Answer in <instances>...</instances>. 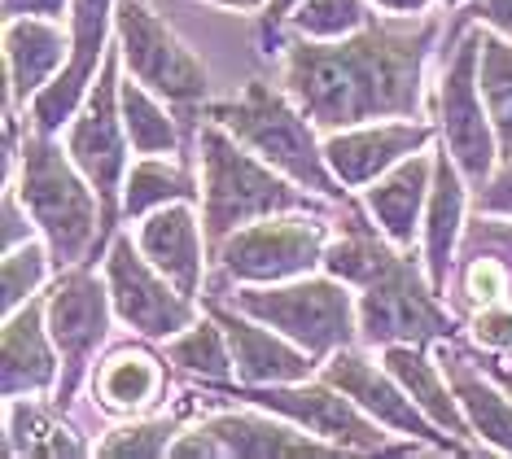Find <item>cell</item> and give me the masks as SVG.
<instances>
[{
	"mask_svg": "<svg viewBox=\"0 0 512 459\" xmlns=\"http://www.w3.org/2000/svg\"><path fill=\"white\" fill-rule=\"evenodd\" d=\"M438 40V18L377 22L346 40L285 44V92L324 132H342L372 119H421L425 62Z\"/></svg>",
	"mask_w": 512,
	"mask_h": 459,
	"instance_id": "cell-1",
	"label": "cell"
},
{
	"mask_svg": "<svg viewBox=\"0 0 512 459\" xmlns=\"http://www.w3.org/2000/svg\"><path fill=\"white\" fill-rule=\"evenodd\" d=\"M202 149V232L211 254L219 241L232 237L254 219L267 215H289V210H311V215H333L329 197H311L307 188H294L289 175L267 167L254 149H246L224 123L206 119L197 132Z\"/></svg>",
	"mask_w": 512,
	"mask_h": 459,
	"instance_id": "cell-2",
	"label": "cell"
},
{
	"mask_svg": "<svg viewBox=\"0 0 512 459\" xmlns=\"http://www.w3.org/2000/svg\"><path fill=\"white\" fill-rule=\"evenodd\" d=\"M18 162H22L18 197L27 206V215L36 219V228L44 232V241H49L57 272L106 254V241H101V223H106L101 197L88 184V175L75 167V158H66L53 145V132L36 127L22 140Z\"/></svg>",
	"mask_w": 512,
	"mask_h": 459,
	"instance_id": "cell-3",
	"label": "cell"
},
{
	"mask_svg": "<svg viewBox=\"0 0 512 459\" xmlns=\"http://www.w3.org/2000/svg\"><path fill=\"white\" fill-rule=\"evenodd\" d=\"M206 119L224 123L241 145L254 149L267 167L289 175L294 184L329 197V202H346V188L333 175L329 158H324V145H316V123L307 119V110L289 92L263 84V79H250L241 88V97L211 105Z\"/></svg>",
	"mask_w": 512,
	"mask_h": 459,
	"instance_id": "cell-4",
	"label": "cell"
},
{
	"mask_svg": "<svg viewBox=\"0 0 512 459\" xmlns=\"http://www.w3.org/2000/svg\"><path fill=\"white\" fill-rule=\"evenodd\" d=\"M232 306L298 341L316 363L359 337V302L337 276H298L267 289H241L232 293Z\"/></svg>",
	"mask_w": 512,
	"mask_h": 459,
	"instance_id": "cell-5",
	"label": "cell"
},
{
	"mask_svg": "<svg viewBox=\"0 0 512 459\" xmlns=\"http://www.w3.org/2000/svg\"><path fill=\"white\" fill-rule=\"evenodd\" d=\"M364 298H359V337L368 346H394V341H412V346H429V341L456 337V315L447 311L434 285H421L416 263L399 254V245H386L381 258L364 276Z\"/></svg>",
	"mask_w": 512,
	"mask_h": 459,
	"instance_id": "cell-6",
	"label": "cell"
},
{
	"mask_svg": "<svg viewBox=\"0 0 512 459\" xmlns=\"http://www.w3.org/2000/svg\"><path fill=\"white\" fill-rule=\"evenodd\" d=\"M329 223L324 215H267L237 228L232 237L219 241L215 263L219 280H241V285H281V280L311 276V267L324 263L329 250Z\"/></svg>",
	"mask_w": 512,
	"mask_h": 459,
	"instance_id": "cell-7",
	"label": "cell"
},
{
	"mask_svg": "<svg viewBox=\"0 0 512 459\" xmlns=\"http://www.w3.org/2000/svg\"><path fill=\"white\" fill-rule=\"evenodd\" d=\"M114 31H119L123 62L136 84L158 92L167 105H176L184 123L206 97V66L193 57V49L162 22L145 0H119L114 5Z\"/></svg>",
	"mask_w": 512,
	"mask_h": 459,
	"instance_id": "cell-8",
	"label": "cell"
},
{
	"mask_svg": "<svg viewBox=\"0 0 512 459\" xmlns=\"http://www.w3.org/2000/svg\"><path fill=\"white\" fill-rule=\"evenodd\" d=\"M119 62L123 49L110 44L106 62H101V79L97 88H88V101L79 110V119L71 123V136H66V149H71L75 167L88 175V184L97 188L101 210H106V223H101V241L114 232V219H119V193L127 184V123H123V101H119Z\"/></svg>",
	"mask_w": 512,
	"mask_h": 459,
	"instance_id": "cell-9",
	"label": "cell"
},
{
	"mask_svg": "<svg viewBox=\"0 0 512 459\" xmlns=\"http://www.w3.org/2000/svg\"><path fill=\"white\" fill-rule=\"evenodd\" d=\"M477 53H482V31H469L451 49V62L442 66L434 84V119L442 132V145L451 149L464 180L482 188L495 171L499 136H495L491 110L482 105V88H477Z\"/></svg>",
	"mask_w": 512,
	"mask_h": 459,
	"instance_id": "cell-10",
	"label": "cell"
},
{
	"mask_svg": "<svg viewBox=\"0 0 512 459\" xmlns=\"http://www.w3.org/2000/svg\"><path fill=\"white\" fill-rule=\"evenodd\" d=\"M110 285V280H106ZM88 263L66 267L49 293V337L62 355V381H57V403H71L79 381H84L88 363L97 359V346L110 333V306L114 298L106 293Z\"/></svg>",
	"mask_w": 512,
	"mask_h": 459,
	"instance_id": "cell-11",
	"label": "cell"
},
{
	"mask_svg": "<svg viewBox=\"0 0 512 459\" xmlns=\"http://www.w3.org/2000/svg\"><path fill=\"white\" fill-rule=\"evenodd\" d=\"M232 398H246L254 407H267L276 416L294 420L316 438L342 446V451H394L386 442V433L377 429V420L368 416L364 407L355 403L351 394H342L337 385H241V390H228Z\"/></svg>",
	"mask_w": 512,
	"mask_h": 459,
	"instance_id": "cell-12",
	"label": "cell"
},
{
	"mask_svg": "<svg viewBox=\"0 0 512 459\" xmlns=\"http://www.w3.org/2000/svg\"><path fill=\"white\" fill-rule=\"evenodd\" d=\"M106 280H110V298L119 320L127 328H136L141 337H180L184 328L197 324L193 298H184L149 263L141 245H132V237H114L106 245Z\"/></svg>",
	"mask_w": 512,
	"mask_h": 459,
	"instance_id": "cell-13",
	"label": "cell"
},
{
	"mask_svg": "<svg viewBox=\"0 0 512 459\" xmlns=\"http://www.w3.org/2000/svg\"><path fill=\"white\" fill-rule=\"evenodd\" d=\"M324 381L337 385L342 394H351L359 407L368 411L377 425H386L394 433H403V438H416V442H425V446H434V451H469L456 433H438L442 425L429 411L416 403L412 394L403 390L399 381H394V372L386 368L381 372L372 359H364L359 350L351 346H342V350H333L329 363H324Z\"/></svg>",
	"mask_w": 512,
	"mask_h": 459,
	"instance_id": "cell-14",
	"label": "cell"
},
{
	"mask_svg": "<svg viewBox=\"0 0 512 459\" xmlns=\"http://www.w3.org/2000/svg\"><path fill=\"white\" fill-rule=\"evenodd\" d=\"M119 0H71V62L40 97H31V123L40 132H57L88 101L92 75L110 53V27Z\"/></svg>",
	"mask_w": 512,
	"mask_h": 459,
	"instance_id": "cell-15",
	"label": "cell"
},
{
	"mask_svg": "<svg viewBox=\"0 0 512 459\" xmlns=\"http://www.w3.org/2000/svg\"><path fill=\"white\" fill-rule=\"evenodd\" d=\"M171 455H246V459H267V455H342V446L320 442L316 433L307 438L302 425H281V420L254 416V411H224V416L206 420L202 429L184 433L171 442Z\"/></svg>",
	"mask_w": 512,
	"mask_h": 459,
	"instance_id": "cell-16",
	"label": "cell"
},
{
	"mask_svg": "<svg viewBox=\"0 0 512 459\" xmlns=\"http://www.w3.org/2000/svg\"><path fill=\"white\" fill-rule=\"evenodd\" d=\"M434 140L429 123H381V127H342V132L324 136V158H329L333 175L346 188H364L381 180L390 167H399L403 158L421 153Z\"/></svg>",
	"mask_w": 512,
	"mask_h": 459,
	"instance_id": "cell-17",
	"label": "cell"
},
{
	"mask_svg": "<svg viewBox=\"0 0 512 459\" xmlns=\"http://www.w3.org/2000/svg\"><path fill=\"white\" fill-rule=\"evenodd\" d=\"M206 311H211L219 320V328H224L232 363H237V376L246 385H294V381H307L311 368H316V359H311L298 341H289L285 333L281 337L267 333V328L254 324V315L237 311V306H219L211 298Z\"/></svg>",
	"mask_w": 512,
	"mask_h": 459,
	"instance_id": "cell-18",
	"label": "cell"
},
{
	"mask_svg": "<svg viewBox=\"0 0 512 459\" xmlns=\"http://www.w3.org/2000/svg\"><path fill=\"white\" fill-rule=\"evenodd\" d=\"M136 245H141L149 263H154L184 298H197V293H202L206 232H197L189 202H171V206L149 210V219L141 223V232H136Z\"/></svg>",
	"mask_w": 512,
	"mask_h": 459,
	"instance_id": "cell-19",
	"label": "cell"
},
{
	"mask_svg": "<svg viewBox=\"0 0 512 459\" xmlns=\"http://www.w3.org/2000/svg\"><path fill=\"white\" fill-rule=\"evenodd\" d=\"M71 40L53 18H9L5 27V62H9V110L27 97H40L57 79Z\"/></svg>",
	"mask_w": 512,
	"mask_h": 459,
	"instance_id": "cell-20",
	"label": "cell"
},
{
	"mask_svg": "<svg viewBox=\"0 0 512 459\" xmlns=\"http://www.w3.org/2000/svg\"><path fill=\"white\" fill-rule=\"evenodd\" d=\"M438 363H442V372H447L451 390H456V398H460V407H464V416H469L477 438L491 442L495 451L512 455V403L495 390L491 376L477 368V363L469 359V350L456 346L451 337L438 341Z\"/></svg>",
	"mask_w": 512,
	"mask_h": 459,
	"instance_id": "cell-21",
	"label": "cell"
},
{
	"mask_svg": "<svg viewBox=\"0 0 512 459\" xmlns=\"http://www.w3.org/2000/svg\"><path fill=\"white\" fill-rule=\"evenodd\" d=\"M429 188H434V158L412 153L399 167H390L381 180H372V188L364 193V206L372 210L377 228L386 232L399 250H412L416 219H421V206L429 202Z\"/></svg>",
	"mask_w": 512,
	"mask_h": 459,
	"instance_id": "cell-22",
	"label": "cell"
},
{
	"mask_svg": "<svg viewBox=\"0 0 512 459\" xmlns=\"http://www.w3.org/2000/svg\"><path fill=\"white\" fill-rule=\"evenodd\" d=\"M49 302H22L5 320V398H31L57 385V359L44 337Z\"/></svg>",
	"mask_w": 512,
	"mask_h": 459,
	"instance_id": "cell-23",
	"label": "cell"
},
{
	"mask_svg": "<svg viewBox=\"0 0 512 459\" xmlns=\"http://www.w3.org/2000/svg\"><path fill=\"white\" fill-rule=\"evenodd\" d=\"M167 394V368L145 346H114L92 372V398L114 416H141Z\"/></svg>",
	"mask_w": 512,
	"mask_h": 459,
	"instance_id": "cell-24",
	"label": "cell"
},
{
	"mask_svg": "<svg viewBox=\"0 0 512 459\" xmlns=\"http://www.w3.org/2000/svg\"><path fill=\"white\" fill-rule=\"evenodd\" d=\"M460 215H464L460 167L442 149L434 153V188H429V215H425V267H429V285L438 293H447V272L460 241Z\"/></svg>",
	"mask_w": 512,
	"mask_h": 459,
	"instance_id": "cell-25",
	"label": "cell"
},
{
	"mask_svg": "<svg viewBox=\"0 0 512 459\" xmlns=\"http://www.w3.org/2000/svg\"><path fill=\"white\" fill-rule=\"evenodd\" d=\"M381 359H386V368L394 372V381H399L403 390L412 394L442 429L456 433V438H469V433H473L469 416H464L456 390H447V381H442V376H447V372H442V363L425 359V346L394 341V346H381Z\"/></svg>",
	"mask_w": 512,
	"mask_h": 459,
	"instance_id": "cell-26",
	"label": "cell"
},
{
	"mask_svg": "<svg viewBox=\"0 0 512 459\" xmlns=\"http://www.w3.org/2000/svg\"><path fill=\"white\" fill-rule=\"evenodd\" d=\"M202 188L193 184L189 167L180 162H167V153H149L132 167L123 184V215L127 219H145L149 210L171 206V202H197Z\"/></svg>",
	"mask_w": 512,
	"mask_h": 459,
	"instance_id": "cell-27",
	"label": "cell"
},
{
	"mask_svg": "<svg viewBox=\"0 0 512 459\" xmlns=\"http://www.w3.org/2000/svg\"><path fill=\"white\" fill-rule=\"evenodd\" d=\"M5 446L9 455H88V442H79L71 425L57 420V411L9 398L5 407Z\"/></svg>",
	"mask_w": 512,
	"mask_h": 459,
	"instance_id": "cell-28",
	"label": "cell"
},
{
	"mask_svg": "<svg viewBox=\"0 0 512 459\" xmlns=\"http://www.w3.org/2000/svg\"><path fill=\"white\" fill-rule=\"evenodd\" d=\"M477 88L482 101L491 110L495 136H499V158H512V40H504V31H482V53H477Z\"/></svg>",
	"mask_w": 512,
	"mask_h": 459,
	"instance_id": "cell-29",
	"label": "cell"
},
{
	"mask_svg": "<svg viewBox=\"0 0 512 459\" xmlns=\"http://www.w3.org/2000/svg\"><path fill=\"white\" fill-rule=\"evenodd\" d=\"M119 101H123V123H127V136H132V149L141 158H149V153H176L180 127L162 110L158 92L127 79V84H119Z\"/></svg>",
	"mask_w": 512,
	"mask_h": 459,
	"instance_id": "cell-30",
	"label": "cell"
},
{
	"mask_svg": "<svg viewBox=\"0 0 512 459\" xmlns=\"http://www.w3.org/2000/svg\"><path fill=\"white\" fill-rule=\"evenodd\" d=\"M171 363H180L184 372H197L206 376V381H224L228 372H237V363H232V350H228V337L219 320H197L189 333H180L171 341Z\"/></svg>",
	"mask_w": 512,
	"mask_h": 459,
	"instance_id": "cell-31",
	"label": "cell"
},
{
	"mask_svg": "<svg viewBox=\"0 0 512 459\" xmlns=\"http://www.w3.org/2000/svg\"><path fill=\"white\" fill-rule=\"evenodd\" d=\"M294 31L311 40H346L359 27H368V5L364 0H302L294 9Z\"/></svg>",
	"mask_w": 512,
	"mask_h": 459,
	"instance_id": "cell-32",
	"label": "cell"
},
{
	"mask_svg": "<svg viewBox=\"0 0 512 459\" xmlns=\"http://www.w3.org/2000/svg\"><path fill=\"white\" fill-rule=\"evenodd\" d=\"M49 245H36V241H22L14 250H5V315L18 311L22 302H31V293L44 285L49 276Z\"/></svg>",
	"mask_w": 512,
	"mask_h": 459,
	"instance_id": "cell-33",
	"label": "cell"
},
{
	"mask_svg": "<svg viewBox=\"0 0 512 459\" xmlns=\"http://www.w3.org/2000/svg\"><path fill=\"white\" fill-rule=\"evenodd\" d=\"M171 438H176V420L171 416H158V420H136L127 429H114L106 442L97 446V455H167L171 451Z\"/></svg>",
	"mask_w": 512,
	"mask_h": 459,
	"instance_id": "cell-34",
	"label": "cell"
},
{
	"mask_svg": "<svg viewBox=\"0 0 512 459\" xmlns=\"http://www.w3.org/2000/svg\"><path fill=\"white\" fill-rule=\"evenodd\" d=\"M473 341L491 355H508L512 350V302H491L473 315Z\"/></svg>",
	"mask_w": 512,
	"mask_h": 459,
	"instance_id": "cell-35",
	"label": "cell"
},
{
	"mask_svg": "<svg viewBox=\"0 0 512 459\" xmlns=\"http://www.w3.org/2000/svg\"><path fill=\"white\" fill-rule=\"evenodd\" d=\"M464 22H486V27H495V31H504L508 40H512V0H469V5L460 9V18H456V27L447 31V40H456Z\"/></svg>",
	"mask_w": 512,
	"mask_h": 459,
	"instance_id": "cell-36",
	"label": "cell"
},
{
	"mask_svg": "<svg viewBox=\"0 0 512 459\" xmlns=\"http://www.w3.org/2000/svg\"><path fill=\"white\" fill-rule=\"evenodd\" d=\"M473 210L477 215H508L512 219V158L504 162V171L491 175L473 197Z\"/></svg>",
	"mask_w": 512,
	"mask_h": 459,
	"instance_id": "cell-37",
	"label": "cell"
},
{
	"mask_svg": "<svg viewBox=\"0 0 512 459\" xmlns=\"http://www.w3.org/2000/svg\"><path fill=\"white\" fill-rule=\"evenodd\" d=\"M22 197H18V188L9 184L5 188V250H14V245L22 241H31V228H36V219L31 215H22Z\"/></svg>",
	"mask_w": 512,
	"mask_h": 459,
	"instance_id": "cell-38",
	"label": "cell"
},
{
	"mask_svg": "<svg viewBox=\"0 0 512 459\" xmlns=\"http://www.w3.org/2000/svg\"><path fill=\"white\" fill-rule=\"evenodd\" d=\"M9 18H71V0H5V22Z\"/></svg>",
	"mask_w": 512,
	"mask_h": 459,
	"instance_id": "cell-39",
	"label": "cell"
},
{
	"mask_svg": "<svg viewBox=\"0 0 512 459\" xmlns=\"http://www.w3.org/2000/svg\"><path fill=\"white\" fill-rule=\"evenodd\" d=\"M302 0H267V9H263V18H259V44H263V53H272V44H276V27L289 18V9H298Z\"/></svg>",
	"mask_w": 512,
	"mask_h": 459,
	"instance_id": "cell-40",
	"label": "cell"
},
{
	"mask_svg": "<svg viewBox=\"0 0 512 459\" xmlns=\"http://www.w3.org/2000/svg\"><path fill=\"white\" fill-rule=\"evenodd\" d=\"M372 5L386 9V14L412 18V14H429V5H434V0H372Z\"/></svg>",
	"mask_w": 512,
	"mask_h": 459,
	"instance_id": "cell-41",
	"label": "cell"
},
{
	"mask_svg": "<svg viewBox=\"0 0 512 459\" xmlns=\"http://www.w3.org/2000/svg\"><path fill=\"white\" fill-rule=\"evenodd\" d=\"M477 368H482L486 376H491L495 385H504L508 398H512V359H482V363H477Z\"/></svg>",
	"mask_w": 512,
	"mask_h": 459,
	"instance_id": "cell-42",
	"label": "cell"
},
{
	"mask_svg": "<svg viewBox=\"0 0 512 459\" xmlns=\"http://www.w3.org/2000/svg\"><path fill=\"white\" fill-rule=\"evenodd\" d=\"M224 9H241V14H254V9H267V0H215Z\"/></svg>",
	"mask_w": 512,
	"mask_h": 459,
	"instance_id": "cell-43",
	"label": "cell"
},
{
	"mask_svg": "<svg viewBox=\"0 0 512 459\" xmlns=\"http://www.w3.org/2000/svg\"><path fill=\"white\" fill-rule=\"evenodd\" d=\"M442 5H460V0H442Z\"/></svg>",
	"mask_w": 512,
	"mask_h": 459,
	"instance_id": "cell-44",
	"label": "cell"
}]
</instances>
